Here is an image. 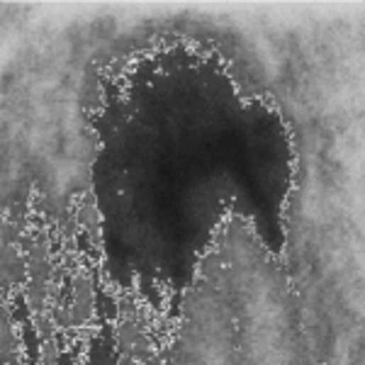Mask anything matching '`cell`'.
Returning a JSON list of instances; mask_svg holds the SVG:
<instances>
[{"label":"cell","mask_w":365,"mask_h":365,"mask_svg":"<svg viewBox=\"0 0 365 365\" xmlns=\"http://www.w3.org/2000/svg\"><path fill=\"white\" fill-rule=\"evenodd\" d=\"M56 344H54V339H47L44 341V361H49V363H54L56 361Z\"/></svg>","instance_id":"obj_3"},{"label":"cell","mask_w":365,"mask_h":365,"mask_svg":"<svg viewBox=\"0 0 365 365\" xmlns=\"http://www.w3.org/2000/svg\"><path fill=\"white\" fill-rule=\"evenodd\" d=\"M93 317V288H90L88 273L81 271L73 280V305H71V324L85 327Z\"/></svg>","instance_id":"obj_1"},{"label":"cell","mask_w":365,"mask_h":365,"mask_svg":"<svg viewBox=\"0 0 365 365\" xmlns=\"http://www.w3.org/2000/svg\"><path fill=\"white\" fill-rule=\"evenodd\" d=\"M78 222L90 231L93 236V244H100V214H98V207H95L93 197H88L83 202L81 212H78Z\"/></svg>","instance_id":"obj_2"}]
</instances>
